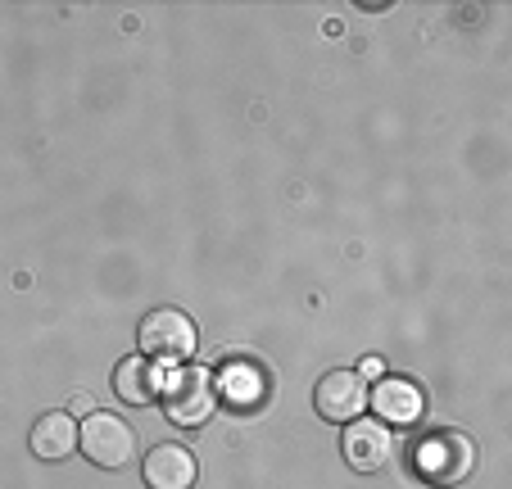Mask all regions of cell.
<instances>
[{"instance_id": "10", "label": "cell", "mask_w": 512, "mask_h": 489, "mask_svg": "<svg viewBox=\"0 0 512 489\" xmlns=\"http://www.w3.org/2000/svg\"><path fill=\"white\" fill-rule=\"evenodd\" d=\"M114 390H118V399L132 403V408H141V403L155 399L159 385H155V367H150V358L145 354L123 358V363L114 367Z\"/></svg>"}, {"instance_id": "3", "label": "cell", "mask_w": 512, "mask_h": 489, "mask_svg": "<svg viewBox=\"0 0 512 489\" xmlns=\"http://www.w3.org/2000/svg\"><path fill=\"white\" fill-rule=\"evenodd\" d=\"M476 449L467 435L458 431H435L417 444V471H422L431 485H458V480L472 476Z\"/></svg>"}, {"instance_id": "11", "label": "cell", "mask_w": 512, "mask_h": 489, "mask_svg": "<svg viewBox=\"0 0 512 489\" xmlns=\"http://www.w3.org/2000/svg\"><path fill=\"white\" fill-rule=\"evenodd\" d=\"M263 394V381L259 372H254L250 363H232L223 372V399H232L236 408H245V403H254Z\"/></svg>"}, {"instance_id": "6", "label": "cell", "mask_w": 512, "mask_h": 489, "mask_svg": "<svg viewBox=\"0 0 512 489\" xmlns=\"http://www.w3.org/2000/svg\"><path fill=\"white\" fill-rule=\"evenodd\" d=\"M340 449H345V462L354 471H381L390 462V453H395V440H390V426L386 422L368 417V422H349Z\"/></svg>"}, {"instance_id": "7", "label": "cell", "mask_w": 512, "mask_h": 489, "mask_svg": "<svg viewBox=\"0 0 512 489\" xmlns=\"http://www.w3.org/2000/svg\"><path fill=\"white\" fill-rule=\"evenodd\" d=\"M372 413H377V422H395V426H413L417 417H422V390H417V381H408V376H381L377 385H372Z\"/></svg>"}, {"instance_id": "1", "label": "cell", "mask_w": 512, "mask_h": 489, "mask_svg": "<svg viewBox=\"0 0 512 489\" xmlns=\"http://www.w3.org/2000/svg\"><path fill=\"white\" fill-rule=\"evenodd\" d=\"M164 408L168 422L177 426H204L218 413V381L204 367H182L164 381Z\"/></svg>"}, {"instance_id": "12", "label": "cell", "mask_w": 512, "mask_h": 489, "mask_svg": "<svg viewBox=\"0 0 512 489\" xmlns=\"http://www.w3.org/2000/svg\"><path fill=\"white\" fill-rule=\"evenodd\" d=\"M386 372V367H381V358H363V367H358V376H363V381H368V376H381Z\"/></svg>"}, {"instance_id": "8", "label": "cell", "mask_w": 512, "mask_h": 489, "mask_svg": "<svg viewBox=\"0 0 512 489\" xmlns=\"http://www.w3.org/2000/svg\"><path fill=\"white\" fill-rule=\"evenodd\" d=\"M141 476L150 489H191L195 485V453L182 444H155L141 462Z\"/></svg>"}, {"instance_id": "9", "label": "cell", "mask_w": 512, "mask_h": 489, "mask_svg": "<svg viewBox=\"0 0 512 489\" xmlns=\"http://www.w3.org/2000/svg\"><path fill=\"white\" fill-rule=\"evenodd\" d=\"M73 449H78V422L68 413H46L32 426V453L41 462H64Z\"/></svg>"}, {"instance_id": "2", "label": "cell", "mask_w": 512, "mask_h": 489, "mask_svg": "<svg viewBox=\"0 0 512 489\" xmlns=\"http://www.w3.org/2000/svg\"><path fill=\"white\" fill-rule=\"evenodd\" d=\"M136 340H141L145 358H155V363H182V358L195 354V322L182 308H155V313L141 322Z\"/></svg>"}, {"instance_id": "5", "label": "cell", "mask_w": 512, "mask_h": 489, "mask_svg": "<svg viewBox=\"0 0 512 489\" xmlns=\"http://www.w3.org/2000/svg\"><path fill=\"white\" fill-rule=\"evenodd\" d=\"M313 408L327 422H349V417L368 408V385H363L358 372H327L318 381V390H313Z\"/></svg>"}, {"instance_id": "4", "label": "cell", "mask_w": 512, "mask_h": 489, "mask_svg": "<svg viewBox=\"0 0 512 489\" xmlns=\"http://www.w3.org/2000/svg\"><path fill=\"white\" fill-rule=\"evenodd\" d=\"M78 440H82V453H87L96 467H105V471L127 467V462H132V453H136L132 426H127L123 417H114V413H91L87 422H82Z\"/></svg>"}]
</instances>
